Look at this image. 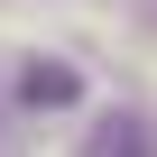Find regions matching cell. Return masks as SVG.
I'll use <instances>...</instances> for the list:
<instances>
[{
	"instance_id": "obj_2",
	"label": "cell",
	"mask_w": 157,
	"mask_h": 157,
	"mask_svg": "<svg viewBox=\"0 0 157 157\" xmlns=\"http://www.w3.org/2000/svg\"><path fill=\"white\" fill-rule=\"evenodd\" d=\"M74 93H83V74H74L65 56H28V65H19V102H28V111H65Z\"/></svg>"
},
{
	"instance_id": "obj_1",
	"label": "cell",
	"mask_w": 157,
	"mask_h": 157,
	"mask_svg": "<svg viewBox=\"0 0 157 157\" xmlns=\"http://www.w3.org/2000/svg\"><path fill=\"white\" fill-rule=\"evenodd\" d=\"M74 157H157V129L139 120V111H102L93 129H83V148Z\"/></svg>"
}]
</instances>
